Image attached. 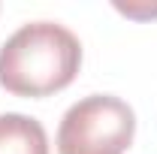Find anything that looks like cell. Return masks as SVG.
<instances>
[{
    "instance_id": "2",
    "label": "cell",
    "mask_w": 157,
    "mask_h": 154,
    "mask_svg": "<svg viewBox=\"0 0 157 154\" xmlns=\"http://www.w3.org/2000/svg\"><path fill=\"white\" fill-rule=\"evenodd\" d=\"M136 136L133 109L115 94L73 103L58 127V154H124Z\"/></svg>"
},
{
    "instance_id": "1",
    "label": "cell",
    "mask_w": 157,
    "mask_h": 154,
    "mask_svg": "<svg viewBox=\"0 0 157 154\" xmlns=\"http://www.w3.org/2000/svg\"><path fill=\"white\" fill-rule=\"evenodd\" d=\"M82 67L78 37L58 21L21 24L0 45V85L18 97L63 91Z\"/></svg>"
},
{
    "instance_id": "3",
    "label": "cell",
    "mask_w": 157,
    "mask_h": 154,
    "mask_svg": "<svg viewBox=\"0 0 157 154\" xmlns=\"http://www.w3.org/2000/svg\"><path fill=\"white\" fill-rule=\"evenodd\" d=\"M0 154H48V136L36 118L21 112L0 115Z\"/></svg>"
},
{
    "instance_id": "4",
    "label": "cell",
    "mask_w": 157,
    "mask_h": 154,
    "mask_svg": "<svg viewBox=\"0 0 157 154\" xmlns=\"http://www.w3.org/2000/svg\"><path fill=\"white\" fill-rule=\"evenodd\" d=\"M118 12L130 15V18H154L157 15V3H136V0H127V3H115Z\"/></svg>"
}]
</instances>
